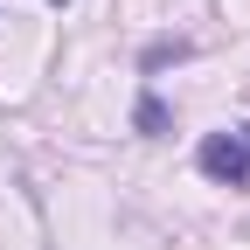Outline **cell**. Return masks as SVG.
<instances>
[{
	"label": "cell",
	"mask_w": 250,
	"mask_h": 250,
	"mask_svg": "<svg viewBox=\"0 0 250 250\" xmlns=\"http://www.w3.org/2000/svg\"><path fill=\"white\" fill-rule=\"evenodd\" d=\"M195 167L215 188H250V125H229V132H208L195 146Z\"/></svg>",
	"instance_id": "6da1fadb"
}]
</instances>
